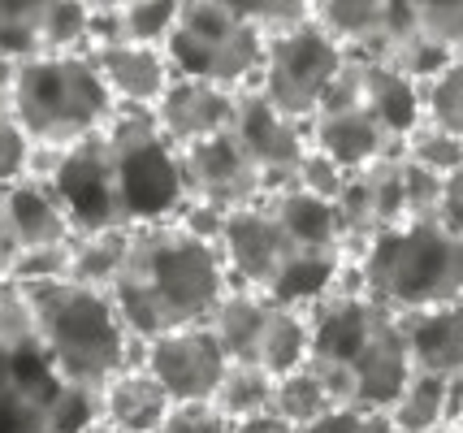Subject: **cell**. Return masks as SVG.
I'll list each match as a JSON object with an SVG mask.
<instances>
[{
	"label": "cell",
	"instance_id": "cell-9",
	"mask_svg": "<svg viewBox=\"0 0 463 433\" xmlns=\"http://www.w3.org/2000/svg\"><path fill=\"white\" fill-rule=\"evenodd\" d=\"M343 65H346V48L325 31L321 22L312 18L303 31L269 43L256 91H260L278 113H286V118H295V122L307 126L321 113L325 96L334 91Z\"/></svg>",
	"mask_w": 463,
	"mask_h": 433
},
{
	"label": "cell",
	"instance_id": "cell-25",
	"mask_svg": "<svg viewBox=\"0 0 463 433\" xmlns=\"http://www.w3.org/2000/svg\"><path fill=\"white\" fill-rule=\"evenodd\" d=\"M130 234L135 230H109V234H82L74 239V265H70V282L91 290H113L130 256Z\"/></svg>",
	"mask_w": 463,
	"mask_h": 433
},
{
	"label": "cell",
	"instance_id": "cell-17",
	"mask_svg": "<svg viewBox=\"0 0 463 433\" xmlns=\"http://www.w3.org/2000/svg\"><path fill=\"white\" fill-rule=\"evenodd\" d=\"M0 212H5V221H9L22 251L70 248L79 239L52 183H40V178H22V183L5 186L0 191Z\"/></svg>",
	"mask_w": 463,
	"mask_h": 433
},
{
	"label": "cell",
	"instance_id": "cell-35",
	"mask_svg": "<svg viewBox=\"0 0 463 433\" xmlns=\"http://www.w3.org/2000/svg\"><path fill=\"white\" fill-rule=\"evenodd\" d=\"M416 26L429 40L463 61V0H424L416 5Z\"/></svg>",
	"mask_w": 463,
	"mask_h": 433
},
{
	"label": "cell",
	"instance_id": "cell-39",
	"mask_svg": "<svg viewBox=\"0 0 463 433\" xmlns=\"http://www.w3.org/2000/svg\"><path fill=\"white\" fill-rule=\"evenodd\" d=\"M303 433H399L394 429V420L385 412H355V408H338V412H329L321 425H312V429Z\"/></svg>",
	"mask_w": 463,
	"mask_h": 433
},
{
	"label": "cell",
	"instance_id": "cell-32",
	"mask_svg": "<svg viewBox=\"0 0 463 433\" xmlns=\"http://www.w3.org/2000/svg\"><path fill=\"white\" fill-rule=\"evenodd\" d=\"M420 104H424V122L463 139V61L442 70L433 83H424Z\"/></svg>",
	"mask_w": 463,
	"mask_h": 433
},
{
	"label": "cell",
	"instance_id": "cell-6",
	"mask_svg": "<svg viewBox=\"0 0 463 433\" xmlns=\"http://www.w3.org/2000/svg\"><path fill=\"white\" fill-rule=\"evenodd\" d=\"M351 282L399 316L463 308V239L438 217L403 221L351 256Z\"/></svg>",
	"mask_w": 463,
	"mask_h": 433
},
{
	"label": "cell",
	"instance_id": "cell-18",
	"mask_svg": "<svg viewBox=\"0 0 463 433\" xmlns=\"http://www.w3.org/2000/svg\"><path fill=\"white\" fill-rule=\"evenodd\" d=\"M307 135H312V147L325 152L334 165H343L346 174H364L385 156H399V144L360 108H321L307 122Z\"/></svg>",
	"mask_w": 463,
	"mask_h": 433
},
{
	"label": "cell",
	"instance_id": "cell-34",
	"mask_svg": "<svg viewBox=\"0 0 463 433\" xmlns=\"http://www.w3.org/2000/svg\"><path fill=\"white\" fill-rule=\"evenodd\" d=\"M239 9L269 43L282 40V35H295V31H303L307 22L317 18V9L303 5V0H251V5L239 0Z\"/></svg>",
	"mask_w": 463,
	"mask_h": 433
},
{
	"label": "cell",
	"instance_id": "cell-21",
	"mask_svg": "<svg viewBox=\"0 0 463 433\" xmlns=\"http://www.w3.org/2000/svg\"><path fill=\"white\" fill-rule=\"evenodd\" d=\"M169 412H174V399L147 369L121 372L100 394V420L121 433H161Z\"/></svg>",
	"mask_w": 463,
	"mask_h": 433
},
{
	"label": "cell",
	"instance_id": "cell-38",
	"mask_svg": "<svg viewBox=\"0 0 463 433\" xmlns=\"http://www.w3.org/2000/svg\"><path fill=\"white\" fill-rule=\"evenodd\" d=\"M161 433H230V420L213 403H178Z\"/></svg>",
	"mask_w": 463,
	"mask_h": 433
},
{
	"label": "cell",
	"instance_id": "cell-20",
	"mask_svg": "<svg viewBox=\"0 0 463 433\" xmlns=\"http://www.w3.org/2000/svg\"><path fill=\"white\" fill-rule=\"evenodd\" d=\"M411 369L438 381H463V308H433L399 316Z\"/></svg>",
	"mask_w": 463,
	"mask_h": 433
},
{
	"label": "cell",
	"instance_id": "cell-28",
	"mask_svg": "<svg viewBox=\"0 0 463 433\" xmlns=\"http://www.w3.org/2000/svg\"><path fill=\"white\" fill-rule=\"evenodd\" d=\"M43 0H0V52L9 61L43 57Z\"/></svg>",
	"mask_w": 463,
	"mask_h": 433
},
{
	"label": "cell",
	"instance_id": "cell-11",
	"mask_svg": "<svg viewBox=\"0 0 463 433\" xmlns=\"http://www.w3.org/2000/svg\"><path fill=\"white\" fill-rule=\"evenodd\" d=\"M182 183H186L191 204H208L225 217L260 204L269 195L264 174L247 161V152L239 147L234 135H217L208 144L182 147Z\"/></svg>",
	"mask_w": 463,
	"mask_h": 433
},
{
	"label": "cell",
	"instance_id": "cell-15",
	"mask_svg": "<svg viewBox=\"0 0 463 433\" xmlns=\"http://www.w3.org/2000/svg\"><path fill=\"white\" fill-rule=\"evenodd\" d=\"M312 9H317V22L351 57L382 61L407 31H416V5H403V0H325Z\"/></svg>",
	"mask_w": 463,
	"mask_h": 433
},
{
	"label": "cell",
	"instance_id": "cell-40",
	"mask_svg": "<svg viewBox=\"0 0 463 433\" xmlns=\"http://www.w3.org/2000/svg\"><path fill=\"white\" fill-rule=\"evenodd\" d=\"M126 43V5H91V52Z\"/></svg>",
	"mask_w": 463,
	"mask_h": 433
},
{
	"label": "cell",
	"instance_id": "cell-19",
	"mask_svg": "<svg viewBox=\"0 0 463 433\" xmlns=\"http://www.w3.org/2000/svg\"><path fill=\"white\" fill-rule=\"evenodd\" d=\"M91 57H96V70H100L104 87L113 91V100L130 104V108H156L165 100L169 83L178 79L169 57H165V48L118 43V48H104V52H91Z\"/></svg>",
	"mask_w": 463,
	"mask_h": 433
},
{
	"label": "cell",
	"instance_id": "cell-3",
	"mask_svg": "<svg viewBox=\"0 0 463 433\" xmlns=\"http://www.w3.org/2000/svg\"><path fill=\"white\" fill-rule=\"evenodd\" d=\"M307 321H312L307 369L325 381L334 403L355 412H390L416 377L399 312L382 308L364 290H355L346 268V282L334 295H325L321 304H312Z\"/></svg>",
	"mask_w": 463,
	"mask_h": 433
},
{
	"label": "cell",
	"instance_id": "cell-33",
	"mask_svg": "<svg viewBox=\"0 0 463 433\" xmlns=\"http://www.w3.org/2000/svg\"><path fill=\"white\" fill-rule=\"evenodd\" d=\"M178 14L182 5H174V0H130L126 5V43L165 48L178 26Z\"/></svg>",
	"mask_w": 463,
	"mask_h": 433
},
{
	"label": "cell",
	"instance_id": "cell-24",
	"mask_svg": "<svg viewBox=\"0 0 463 433\" xmlns=\"http://www.w3.org/2000/svg\"><path fill=\"white\" fill-rule=\"evenodd\" d=\"M273 391H278V377H269L260 364H247V360H230L222 386L213 394V408L230 420H256V416H273Z\"/></svg>",
	"mask_w": 463,
	"mask_h": 433
},
{
	"label": "cell",
	"instance_id": "cell-26",
	"mask_svg": "<svg viewBox=\"0 0 463 433\" xmlns=\"http://www.w3.org/2000/svg\"><path fill=\"white\" fill-rule=\"evenodd\" d=\"M385 416L394 420L399 433H442L450 425V381L416 372L411 386L399 394V403Z\"/></svg>",
	"mask_w": 463,
	"mask_h": 433
},
{
	"label": "cell",
	"instance_id": "cell-1",
	"mask_svg": "<svg viewBox=\"0 0 463 433\" xmlns=\"http://www.w3.org/2000/svg\"><path fill=\"white\" fill-rule=\"evenodd\" d=\"M48 183L79 239L178 221L191 204L182 183V152L165 139L152 108L130 104H118L104 130L61 152Z\"/></svg>",
	"mask_w": 463,
	"mask_h": 433
},
{
	"label": "cell",
	"instance_id": "cell-46",
	"mask_svg": "<svg viewBox=\"0 0 463 433\" xmlns=\"http://www.w3.org/2000/svg\"><path fill=\"white\" fill-rule=\"evenodd\" d=\"M442 433H463V425H446V429Z\"/></svg>",
	"mask_w": 463,
	"mask_h": 433
},
{
	"label": "cell",
	"instance_id": "cell-27",
	"mask_svg": "<svg viewBox=\"0 0 463 433\" xmlns=\"http://www.w3.org/2000/svg\"><path fill=\"white\" fill-rule=\"evenodd\" d=\"M329 412H338V403H334V394L325 391V381L312 369H299V372H290V377H282L278 391H273V416L299 433L321 425Z\"/></svg>",
	"mask_w": 463,
	"mask_h": 433
},
{
	"label": "cell",
	"instance_id": "cell-8",
	"mask_svg": "<svg viewBox=\"0 0 463 433\" xmlns=\"http://www.w3.org/2000/svg\"><path fill=\"white\" fill-rule=\"evenodd\" d=\"M264 52L269 40L242 18L239 0H186L165 43V57L178 79H200L234 96L256 91Z\"/></svg>",
	"mask_w": 463,
	"mask_h": 433
},
{
	"label": "cell",
	"instance_id": "cell-4",
	"mask_svg": "<svg viewBox=\"0 0 463 433\" xmlns=\"http://www.w3.org/2000/svg\"><path fill=\"white\" fill-rule=\"evenodd\" d=\"M100 425V394L74 386L18 282H0V433H87Z\"/></svg>",
	"mask_w": 463,
	"mask_h": 433
},
{
	"label": "cell",
	"instance_id": "cell-22",
	"mask_svg": "<svg viewBox=\"0 0 463 433\" xmlns=\"http://www.w3.org/2000/svg\"><path fill=\"white\" fill-rule=\"evenodd\" d=\"M307 360H312V321H307V312L278 304L260 334V347H256L251 364H260L269 377L282 381L290 372L307 369Z\"/></svg>",
	"mask_w": 463,
	"mask_h": 433
},
{
	"label": "cell",
	"instance_id": "cell-45",
	"mask_svg": "<svg viewBox=\"0 0 463 433\" xmlns=\"http://www.w3.org/2000/svg\"><path fill=\"white\" fill-rule=\"evenodd\" d=\"M87 433H121V429H113V425H104V420H100V425H91Z\"/></svg>",
	"mask_w": 463,
	"mask_h": 433
},
{
	"label": "cell",
	"instance_id": "cell-7",
	"mask_svg": "<svg viewBox=\"0 0 463 433\" xmlns=\"http://www.w3.org/2000/svg\"><path fill=\"white\" fill-rule=\"evenodd\" d=\"M9 108L31 147L70 152L109 126L118 100L104 87L91 52H48L18 65Z\"/></svg>",
	"mask_w": 463,
	"mask_h": 433
},
{
	"label": "cell",
	"instance_id": "cell-29",
	"mask_svg": "<svg viewBox=\"0 0 463 433\" xmlns=\"http://www.w3.org/2000/svg\"><path fill=\"white\" fill-rule=\"evenodd\" d=\"M43 57L48 52H91V5L43 0Z\"/></svg>",
	"mask_w": 463,
	"mask_h": 433
},
{
	"label": "cell",
	"instance_id": "cell-16",
	"mask_svg": "<svg viewBox=\"0 0 463 433\" xmlns=\"http://www.w3.org/2000/svg\"><path fill=\"white\" fill-rule=\"evenodd\" d=\"M152 113L161 122L165 139L182 152V147L208 144L217 135H230L234 113H239V96L225 91V87L200 83V79H174L165 100Z\"/></svg>",
	"mask_w": 463,
	"mask_h": 433
},
{
	"label": "cell",
	"instance_id": "cell-12",
	"mask_svg": "<svg viewBox=\"0 0 463 433\" xmlns=\"http://www.w3.org/2000/svg\"><path fill=\"white\" fill-rule=\"evenodd\" d=\"M143 369L161 381L174 408L178 403H213V394L230 369V355H225L222 338L213 334V325H191V330H174L147 343Z\"/></svg>",
	"mask_w": 463,
	"mask_h": 433
},
{
	"label": "cell",
	"instance_id": "cell-44",
	"mask_svg": "<svg viewBox=\"0 0 463 433\" xmlns=\"http://www.w3.org/2000/svg\"><path fill=\"white\" fill-rule=\"evenodd\" d=\"M14 79H18V61H9V57L0 52V96L14 91Z\"/></svg>",
	"mask_w": 463,
	"mask_h": 433
},
{
	"label": "cell",
	"instance_id": "cell-5",
	"mask_svg": "<svg viewBox=\"0 0 463 433\" xmlns=\"http://www.w3.org/2000/svg\"><path fill=\"white\" fill-rule=\"evenodd\" d=\"M31 316L40 325L43 347L52 351L61 372L91 394H104L121 372L147 364V343L126 330L109 290H91L79 282H35L22 287Z\"/></svg>",
	"mask_w": 463,
	"mask_h": 433
},
{
	"label": "cell",
	"instance_id": "cell-14",
	"mask_svg": "<svg viewBox=\"0 0 463 433\" xmlns=\"http://www.w3.org/2000/svg\"><path fill=\"white\" fill-rule=\"evenodd\" d=\"M338 226H343L346 256H360L364 243L377 234L411 221L407 212V186H403V156H385L364 174H351L343 200H338Z\"/></svg>",
	"mask_w": 463,
	"mask_h": 433
},
{
	"label": "cell",
	"instance_id": "cell-31",
	"mask_svg": "<svg viewBox=\"0 0 463 433\" xmlns=\"http://www.w3.org/2000/svg\"><path fill=\"white\" fill-rule=\"evenodd\" d=\"M382 61L390 65V70H399L403 79H411L416 87H424V83H433L442 70H450V65H455V57H450L446 48H438V43H433L420 26H416V31H407L403 40L385 52Z\"/></svg>",
	"mask_w": 463,
	"mask_h": 433
},
{
	"label": "cell",
	"instance_id": "cell-2",
	"mask_svg": "<svg viewBox=\"0 0 463 433\" xmlns=\"http://www.w3.org/2000/svg\"><path fill=\"white\" fill-rule=\"evenodd\" d=\"M230 290L222 248L195 239L182 221H156L130 234L126 268L109 295L126 330L139 343H156L174 330L208 325Z\"/></svg>",
	"mask_w": 463,
	"mask_h": 433
},
{
	"label": "cell",
	"instance_id": "cell-42",
	"mask_svg": "<svg viewBox=\"0 0 463 433\" xmlns=\"http://www.w3.org/2000/svg\"><path fill=\"white\" fill-rule=\"evenodd\" d=\"M18 239H14V230L5 221V212H0V282H14V265H18Z\"/></svg>",
	"mask_w": 463,
	"mask_h": 433
},
{
	"label": "cell",
	"instance_id": "cell-13",
	"mask_svg": "<svg viewBox=\"0 0 463 433\" xmlns=\"http://www.w3.org/2000/svg\"><path fill=\"white\" fill-rule=\"evenodd\" d=\"M230 135L239 139V147L247 152V161L264 174L269 191L295 183L303 156L312 152L307 126L295 122V118H286V113H278L260 91H242L239 96V113H234Z\"/></svg>",
	"mask_w": 463,
	"mask_h": 433
},
{
	"label": "cell",
	"instance_id": "cell-43",
	"mask_svg": "<svg viewBox=\"0 0 463 433\" xmlns=\"http://www.w3.org/2000/svg\"><path fill=\"white\" fill-rule=\"evenodd\" d=\"M230 433H299L282 425L278 416H256V420H242V425H230Z\"/></svg>",
	"mask_w": 463,
	"mask_h": 433
},
{
	"label": "cell",
	"instance_id": "cell-41",
	"mask_svg": "<svg viewBox=\"0 0 463 433\" xmlns=\"http://www.w3.org/2000/svg\"><path fill=\"white\" fill-rule=\"evenodd\" d=\"M438 221L446 230H455L463 239V169L459 174H450L442 183V204H438Z\"/></svg>",
	"mask_w": 463,
	"mask_h": 433
},
{
	"label": "cell",
	"instance_id": "cell-37",
	"mask_svg": "<svg viewBox=\"0 0 463 433\" xmlns=\"http://www.w3.org/2000/svg\"><path fill=\"white\" fill-rule=\"evenodd\" d=\"M74 265V243L70 248H43V251H22L14 265V282L18 287H35V282H65Z\"/></svg>",
	"mask_w": 463,
	"mask_h": 433
},
{
	"label": "cell",
	"instance_id": "cell-23",
	"mask_svg": "<svg viewBox=\"0 0 463 433\" xmlns=\"http://www.w3.org/2000/svg\"><path fill=\"white\" fill-rule=\"evenodd\" d=\"M273 299H264V295H256V290H242L234 287L230 295L222 299V308L213 312V334L222 338V347L230 360H256V347H260V334L264 325H269V316H273Z\"/></svg>",
	"mask_w": 463,
	"mask_h": 433
},
{
	"label": "cell",
	"instance_id": "cell-30",
	"mask_svg": "<svg viewBox=\"0 0 463 433\" xmlns=\"http://www.w3.org/2000/svg\"><path fill=\"white\" fill-rule=\"evenodd\" d=\"M403 161H411V165L429 169L433 178H450V174H459L463 169V139H455V135H446V130H438V126L420 122L411 135L403 139V152H399Z\"/></svg>",
	"mask_w": 463,
	"mask_h": 433
},
{
	"label": "cell",
	"instance_id": "cell-10",
	"mask_svg": "<svg viewBox=\"0 0 463 433\" xmlns=\"http://www.w3.org/2000/svg\"><path fill=\"white\" fill-rule=\"evenodd\" d=\"M321 108H360V113H368L399 144V152H403L407 135L424 122L420 87L403 79L399 70H390L385 61H377V57H351V52H346L343 74H338V83L325 96Z\"/></svg>",
	"mask_w": 463,
	"mask_h": 433
},
{
	"label": "cell",
	"instance_id": "cell-36",
	"mask_svg": "<svg viewBox=\"0 0 463 433\" xmlns=\"http://www.w3.org/2000/svg\"><path fill=\"white\" fill-rule=\"evenodd\" d=\"M346 183H351V174H346L343 165H334V161H329L325 152H317V147L303 156L299 174H295V186H303L307 195H317V200H325V204H338Z\"/></svg>",
	"mask_w": 463,
	"mask_h": 433
}]
</instances>
